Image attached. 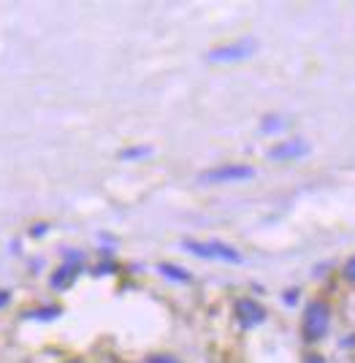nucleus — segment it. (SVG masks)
Segmentation results:
<instances>
[{"label": "nucleus", "mask_w": 355, "mask_h": 363, "mask_svg": "<svg viewBox=\"0 0 355 363\" xmlns=\"http://www.w3.org/2000/svg\"><path fill=\"white\" fill-rule=\"evenodd\" d=\"M158 271L166 279H171V282H179V285H187V282H193V274H190L187 269L177 266V263H158Z\"/></svg>", "instance_id": "8"}, {"label": "nucleus", "mask_w": 355, "mask_h": 363, "mask_svg": "<svg viewBox=\"0 0 355 363\" xmlns=\"http://www.w3.org/2000/svg\"><path fill=\"white\" fill-rule=\"evenodd\" d=\"M60 307H41V309H33V312H25V317L27 320H54V317H60Z\"/></svg>", "instance_id": "10"}, {"label": "nucleus", "mask_w": 355, "mask_h": 363, "mask_svg": "<svg viewBox=\"0 0 355 363\" xmlns=\"http://www.w3.org/2000/svg\"><path fill=\"white\" fill-rule=\"evenodd\" d=\"M309 152V144L306 141H282L277 147L268 149V157L271 160H299Z\"/></svg>", "instance_id": "7"}, {"label": "nucleus", "mask_w": 355, "mask_h": 363, "mask_svg": "<svg viewBox=\"0 0 355 363\" xmlns=\"http://www.w3.org/2000/svg\"><path fill=\"white\" fill-rule=\"evenodd\" d=\"M304 363H323V358H318V355H309V358H306Z\"/></svg>", "instance_id": "16"}, {"label": "nucleus", "mask_w": 355, "mask_h": 363, "mask_svg": "<svg viewBox=\"0 0 355 363\" xmlns=\"http://www.w3.org/2000/svg\"><path fill=\"white\" fill-rule=\"evenodd\" d=\"M252 176H255V168H252V166L228 163V166H214L209 171H204L198 179H201V182H209V185H225V182H247Z\"/></svg>", "instance_id": "4"}, {"label": "nucleus", "mask_w": 355, "mask_h": 363, "mask_svg": "<svg viewBox=\"0 0 355 363\" xmlns=\"http://www.w3.org/2000/svg\"><path fill=\"white\" fill-rule=\"evenodd\" d=\"M155 152L152 147H147V144H139V147H125L123 152H120V160H142V157H149Z\"/></svg>", "instance_id": "9"}, {"label": "nucleus", "mask_w": 355, "mask_h": 363, "mask_svg": "<svg viewBox=\"0 0 355 363\" xmlns=\"http://www.w3.org/2000/svg\"><path fill=\"white\" fill-rule=\"evenodd\" d=\"M8 301H11V293H8V290H0V309H3Z\"/></svg>", "instance_id": "14"}, {"label": "nucleus", "mask_w": 355, "mask_h": 363, "mask_svg": "<svg viewBox=\"0 0 355 363\" xmlns=\"http://www.w3.org/2000/svg\"><path fill=\"white\" fill-rule=\"evenodd\" d=\"M344 277L347 279H355V255L347 260V266H344Z\"/></svg>", "instance_id": "12"}, {"label": "nucleus", "mask_w": 355, "mask_h": 363, "mask_svg": "<svg viewBox=\"0 0 355 363\" xmlns=\"http://www.w3.org/2000/svg\"><path fill=\"white\" fill-rule=\"evenodd\" d=\"M261 130L263 133H280V130H285V120L282 117H266L263 125H261Z\"/></svg>", "instance_id": "11"}, {"label": "nucleus", "mask_w": 355, "mask_h": 363, "mask_svg": "<svg viewBox=\"0 0 355 363\" xmlns=\"http://www.w3.org/2000/svg\"><path fill=\"white\" fill-rule=\"evenodd\" d=\"M236 317L244 328H252V326H261L266 320V309L252 298H239L236 301Z\"/></svg>", "instance_id": "5"}, {"label": "nucleus", "mask_w": 355, "mask_h": 363, "mask_svg": "<svg viewBox=\"0 0 355 363\" xmlns=\"http://www.w3.org/2000/svg\"><path fill=\"white\" fill-rule=\"evenodd\" d=\"M182 250L190 255L206 260H223V263H242V252L225 242H198V239H182Z\"/></svg>", "instance_id": "1"}, {"label": "nucleus", "mask_w": 355, "mask_h": 363, "mask_svg": "<svg viewBox=\"0 0 355 363\" xmlns=\"http://www.w3.org/2000/svg\"><path fill=\"white\" fill-rule=\"evenodd\" d=\"M331 326V309L325 301H312L306 309H304V339L306 342H320L325 336V331Z\"/></svg>", "instance_id": "2"}, {"label": "nucleus", "mask_w": 355, "mask_h": 363, "mask_svg": "<svg viewBox=\"0 0 355 363\" xmlns=\"http://www.w3.org/2000/svg\"><path fill=\"white\" fill-rule=\"evenodd\" d=\"M147 363H179L177 358H171V355H155V358H149Z\"/></svg>", "instance_id": "13"}, {"label": "nucleus", "mask_w": 355, "mask_h": 363, "mask_svg": "<svg viewBox=\"0 0 355 363\" xmlns=\"http://www.w3.org/2000/svg\"><path fill=\"white\" fill-rule=\"evenodd\" d=\"M255 49H258L255 38H239V41H228V44H220V47L209 49L206 60L209 63H239V60L252 57Z\"/></svg>", "instance_id": "3"}, {"label": "nucleus", "mask_w": 355, "mask_h": 363, "mask_svg": "<svg viewBox=\"0 0 355 363\" xmlns=\"http://www.w3.org/2000/svg\"><path fill=\"white\" fill-rule=\"evenodd\" d=\"M79 260H82V255L76 252L73 255V250H68V258H66V263L54 271V277L49 279V285H52L54 290H66L68 285H71L73 279H76V271H79Z\"/></svg>", "instance_id": "6"}, {"label": "nucleus", "mask_w": 355, "mask_h": 363, "mask_svg": "<svg viewBox=\"0 0 355 363\" xmlns=\"http://www.w3.org/2000/svg\"><path fill=\"white\" fill-rule=\"evenodd\" d=\"M30 233H33V236H44V233H46V225H36Z\"/></svg>", "instance_id": "15"}]
</instances>
